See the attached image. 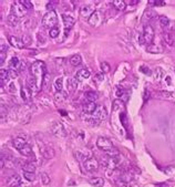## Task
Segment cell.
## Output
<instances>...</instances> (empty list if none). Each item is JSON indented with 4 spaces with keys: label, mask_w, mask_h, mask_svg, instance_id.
<instances>
[{
    "label": "cell",
    "mask_w": 175,
    "mask_h": 187,
    "mask_svg": "<svg viewBox=\"0 0 175 187\" xmlns=\"http://www.w3.org/2000/svg\"><path fill=\"white\" fill-rule=\"evenodd\" d=\"M101 70H102L103 73H108V72H110V70H111L110 64H109L108 62H102V63H101Z\"/></svg>",
    "instance_id": "60d3db41"
},
{
    "label": "cell",
    "mask_w": 175,
    "mask_h": 187,
    "mask_svg": "<svg viewBox=\"0 0 175 187\" xmlns=\"http://www.w3.org/2000/svg\"><path fill=\"white\" fill-rule=\"evenodd\" d=\"M74 78L79 82L84 81V80H86V79L90 78V71L86 70V69H81V70H79L77 73H75Z\"/></svg>",
    "instance_id": "5bb4252c"
},
{
    "label": "cell",
    "mask_w": 175,
    "mask_h": 187,
    "mask_svg": "<svg viewBox=\"0 0 175 187\" xmlns=\"http://www.w3.org/2000/svg\"><path fill=\"white\" fill-rule=\"evenodd\" d=\"M7 23L10 25V27H16V25H18V18L11 13V15H9L7 17Z\"/></svg>",
    "instance_id": "f546056e"
},
{
    "label": "cell",
    "mask_w": 175,
    "mask_h": 187,
    "mask_svg": "<svg viewBox=\"0 0 175 187\" xmlns=\"http://www.w3.org/2000/svg\"><path fill=\"white\" fill-rule=\"evenodd\" d=\"M27 85H28V89H29L30 91L38 92L40 90V88L38 85V82H37V80H35L32 76H29L27 78Z\"/></svg>",
    "instance_id": "7c38bea8"
},
{
    "label": "cell",
    "mask_w": 175,
    "mask_h": 187,
    "mask_svg": "<svg viewBox=\"0 0 175 187\" xmlns=\"http://www.w3.org/2000/svg\"><path fill=\"white\" fill-rule=\"evenodd\" d=\"M40 178H41V183L43 184V185H49L51 182V179H50V176L47 174L45 172L43 173H41L40 174Z\"/></svg>",
    "instance_id": "836d02e7"
},
{
    "label": "cell",
    "mask_w": 175,
    "mask_h": 187,
    "mask_svg": "<svg viewBox=\"0 0 175 187\" xmlns=\"http://www.w3.org/2000/svg\"><path fill=\"white\" fill-rule=\"evenodd\" d=\"M163 38H164L165 42L169 44V46H172V43H173V35L171 33V32H166L163 35Z\"/></svg>",
    "instance_id": "d590c367"
},
{
    "label": "cell",
    "mask_w": 175,
    "mask_h": 187,
    "mask_svg": "<svg viewBox=\"0 0 175 187\" xmlns=\"http://www.w3.org/2000/svg\"><path fill=\"white\" fill-rule=\"evenodd\" d=\"M57 4H58L57 1H50V2H48V4H47V9L49 11H53V8L55 7V5H57Z\"/></svg>",
    "instance_id": "c3c4849f"
},
{
    "label": "cell",
    "mask_w": 175,
    "mask_h": 187,
    "mask_svg": "<svg viewBox=\"0 0 175 187\" xmlns=\"http://www.w3.org/2000/svg\"><path fill=\"white\" fill-rule=\"evenodd\" d=\"M141 71H142L143 73H145V74H147V76H151V74H152L151 70L149 68H146V66H142V68H141Z\"/></svg>",
    "instance_id": "f907efd6"
},
{
    "label": "cell",
    "mask_w": 175,
    "mask_h": 187,
    "mask_svg": "<svg viewBox=\"0 0 175 187\" xmlns=\"http://www.w3.org/2000/svg\"><path fill=\"white\" fill-rule=\"evenodd\" d=\"M90 184L94 187H103L104 185V179L101 177H94L90 181Z\"/></svg>",
    "instance_id": "d4e9b609"
},
{
    "label": "cell",
    "mask_w": 175,
    "mask_h": 187,
    "mask_svg": "<svg viewBox=\"0 0 175 187\" xmlns=\"http://www.w3.org/2000/svg\"><path fill=\"white\" fill-rule=\"evenodd\" d=\"M57 20H58L57 12H55V10L48 11V12L43 16V18H42V25H43V27H45V28L52 29V28H55Z\"/></svg>",
    "instance_id": "7a4b0ae2"
},
{
    "label": "cell",
    "mask_w": 175,
    "mask_h": 187,
    "mask_svg": "<svg viewBox=\"0 0 175 187\" xmlns=\"http://www.w3.org/2000/svg\"><path fill=\"white\" fill-rule=\"evenodd\" d=\"M23 172H29V173H35V164L32 162H27L26 165L22 167Z\"/></svg>",
    "instance_id": "484cf974"
},
{
    "label": "cell",
    "mask_w": 175,
    "mask_h": 187,
    "mask_svg": "<svg viewBox=\"0 0 175 187\" xmlns=\"http://www.w3.org/2000/svg\"><path fill=\"white\" fill-rule=\"evenodd\" d=\"M96 107H98V105L95 102H86L83 104V112L86 114H93L96 110Z\"/></svg>",
    "instance_id": "e0dca14e"
},
{
    "label": "cell",
    "mask_w": 175,
    "mask_h": 187,
    "mask_svg": "<svg viewBox=\"0 0 175 187\" xmlns=\"http://www.w3.org/2000/svg\"><path fill=\"white\" fill-rule=\"evenodd\" d=\"M146 51H147V52H150V53H160V52H162V50H161L160 48H159L157 46H154V44H150V46H147Z\"/></svg>",
    "instance_id": "e575fe53"
},
{
    "label": "cell",
    "mask_w": 175,
    "mask_h": 187,
    "mask_svg": "<svg viewBox=\"0 0 175 187\" xmlns=\"http://www.w3.org/2000/svg\"><path fill=\"white\" fill-rule=\"evenodd\" d=\"M62 20H63V25L65 27V30H70L71 28L74 25L75 20L72 16L64 13V15H62Z\"/></svg>",
    "instance_id": "4fadbf2b"
},
{
    "label": "cell",
    "mask_w": 175,
    "mask_h": 187,
    "mask_svg": "<svg viewBox=\"0 0 175 187\" xmlns=\"http://www.w3.org/2000/svg\"><path fill=\"white\" fill-rule=\"evenodd\" d=\"M155 17H157V13L155 12L153 9H147V10L144 11V15H143V20H147L150 21L151 19H153Z\"/></svg>",
    "instance_id": "603a6c76"
},
{
    "label": "cell",
    "mask_w": 175,
    "mask_h": 187,
    "mask_svg": "<svg viewBox=\"0 0 175 187\" xmlns=\"http://www.w3.org/2000/svg\"><path fill=\"white\" fill-rule=\"evenodd\" d=\"M18 70L21 71V72L26 71V62L25 61H21V63H20V66H19V68H18Z\"/></svg>",
    "instance_id": "11a10c76"
},
{
    "label": "cell",
    "mask_w": 175,
    "mask_h": 187,
    "mask_svg": "<svg viewBox=\"0 0 175 187\" xmlns=\"http://www.w3.org/2000/svg\"><path fill=\"white\" fill-rule=\"evenodd\" d=\"M5 159H4V157H1V162H0V167H1V168H4V167H5Z\"/></svg>",
    "instance_id": "6f0895ef"
},
{
    "label": "cell",
    "mask_w": 175,
    "mask_h": 187,
    "mask_svg": "<svg viewBox=\"0 0 175 187\" xmlns=\"http://www.w3.org/2000/svg\"><path fill=\"white\" fill-rule=\"evenodd\" d=\"M30 90L28 88H21V99L25 102H29L31 99V94H30Z\"/></svg>",
    "instance_id": "7402d4cb"
},
{
    "label": "cell",
    "mask_w": 175,
    "mask_h": 187,
    "mask_svg": "<svg viewBox=\"0 0 175 187\" xmlns=\"http://www.w3.org/2000/svg\"><path fill=\"white\" fill-rule=\"evenodd\" d=\"M41 154H42V156L47 158V159H51V158H53L55 155V150L50 146H43L41 148Z\"/></svg>",
    "instance_id": "9a60e30c"
},
{
    "label": "cell",
    "mask_w": 175,
    "mask_h": 187,
    "mask_svg": "<svg viewBox=\"0 0 175 187\" xmlns=\"http://www.w3.org/2000/svg\"><path fill=\"white\" fill-rule=\"evenodd\" d=\"M30 72L31 76L35 78L37 82H38V85L39 88H42V82L45 79V64L43 61H35V63H32L30 66Z\"/></svg>",
    "instance_id": "6da1fadb"
},
{
    "label": "cell",
    "mask_w": 175,
    "mask_h": 187,
    "mask_svg": "<svg viewBox=\"0 0 175 187\" xmlns=\"http://www.w3.org/2000/svg\"><path fill=\"white\" fill-rule=\"evenodd\" d=\"M99 166H100V164L94 157H90L84 162V167L88 172H95V171H98Z\"/></svg>",
    "instance_id": "ba28073f"
},
{
    "label": "cell",
    "mask_w": 175,
    "mask_h": 187,
    "mask_svg": "<svg viewBox=\"0 0 175 187\" xmlns=\"http://www.w3.org/2000/svg\"><path fill=\"white\" fill-rule=\"evenodd\" d=\"M23 177H25L28 182H35V173L25 172L23 173Z\"/></svg>",
    "instance_id": "74e56055"
},
{
    "label": "cell",
    "mask_w": 175,
    "mask_h": 187,
    "mask_svg": "<svg viewBox=\"0 0 175 187\" xmlns=\"http://www.w3.org/2000/svg\"><path fill=\"white\" fill-rule=\"evenodd\" d=\"M11 11H12V15L16 16L17 18H21V17H25V16L28 13L29 10L21 4L20 1H16L15 4L12 5Z\"/></svg>",
    "instance_id": "277c9868"
},
{
    "label": "cell",
    "mask_w": 175,
    "mask_h": 187,
    "mask_svg": "<svg viewBox=\"0 0 175 187\" xmlns=\"http://www.w3.org/2000/svg\"><path fill=\"white\" fill-rule=\"evenodd\" d=\"M27 142H28V138L26 135H18L16 138H13L12 143H13V146L16 147V150L19 151L27 144Z\"/></svg>",
    "instance_id": "8fae6325"
},
{
    "label": "cell",
    "mask_w": 175,
    "mask_h": 187,
    "mask_svg": "<svg viewBox=\"0 0 175 187\" xmlns=\"http://www.w3.org/2000/svg\"><path fill=\"white\" fill-rule=\"evenodd\" d=\"M120 119H121V122H122V124H123V125L126 127V125H128V124H126V121H128V120H126V115H125V113H122V114H121Z\"/></svg>",
    "instance_id": "681fc988"
},
{
    "label": "cell",
    "mask_w": 175,
    "mask_h": 187,
    "mask_svg": "<svg viewBox=\"0 0 175 187\" xmlns=\"http://www.w3.org/2000/svg\"><path fill=\"white\" fill-rule=\"evenodd\" d=\"M78 80L75 78H71L68 80V90L70 92H74L78 88Z\"/></svg>",
    "instance_id": "cb8c5ba5"
},
{
    "label": "cell",
    "mask_w": 175,
    "mask_h": 187,
    "mask_svg": "<svg viewBox=\"0 0 175 187\" xmlns=\"http://www.w3.org/2000/svg\"><path fill=\"white\" fill-rule=\"evenodd\" d=\"M85 100L88 102H95L98 100V94L93 91H90V92H86L85 93Z\"/></svg>",
    "instance_id": "83f0119b"
},
{
    "label": "cell",
    "mask_w": 175,
    "mask_h": 187,
    "mask_svg": "<svg viewBox=\"0 0 175 187\" xmlns=\"http://www.w3.org/2000/svg\"><path fill=\"white\" fill-rule=\"evenodd\" d=\"M67 99H68V92L65 91L57 92L55 94V101L57 103H63Z\"/></svg>",
    "instance_id": "d6986e66"
},
{
    "label": "cell",
    "mask_w": 175,
    "mask_h": 187,
    "mask_svg": "<svg viewBox=\"0 0 175 187\" xmlns=\"http://www.w3.org/2000/svg\"><path fill=\"white\" fill-rule=\"evenodd\" d=\"M106 155L109 157H116L120 155V151L118 150V148H115V147H113L112 150H110V151H108V152L105 153Z\"/></svg>",
    "instance_id": "8d00e7d4"
},
{
    "label": "cell",
    "mask_w": 175,
    "mask_h": 187,
    "mask_svg": "<svg viewBox=\"0 0 175 187\" xmlns=\"http://www.w3.org/2000/svg\"><path fill=\"white\" fill-rule=\"evenodd\" d=\"M103 80H104V76H103L102 73H99V74H96V76H95V81L101 82V81H103Z\"/></svg>",
    "instance_id": "db71d44e"
},
{
    "label": "cell",
    "mask_w": 175,
    "mask_h": 187,
    "mask_svg": "<svg viewBox=\"0 0 175 187\" xmlns=\"http://www.w3.org/2000/svg\"><path fill=\"white\" fill-rule=\"evenodd\" d=\"M95 9H94V6H92V5H84V6H82L81 7V9H80V15L83 17V18H90L91 16L93 15L95 12Z\"/></svg>",
    "instance_id": "9c48e42d"
},
{
    "label": "cell",
    "mask_w": 175,
    "mask_h": 187,
    "mask_svg": "<svg viewBox=\"0 0 175 187\" xmlns=\"http://www.w3.org/2000/svg\"><path fill=\"white\" fill-rule=\"evenodd\" d=\"M9 42H10L11 46L17 48V49H22V48L25 47V43H23L22 39L18 38V37H15V35L9 37Z\"/></svg>",
    "instance_id": "2e32d148"
},
{
    "label": "cell",
    "mask_w": 175,
    "mask_h": 187,
    "mask_svg": "<svg viewBox=\"0 0 175 187\" xmlns=\"http://www.w3.org/2000/svg\"><path fill=\"white\" fill-rule=\"evenodd\" d=\"M112 109H113V111H119L121 109L123 110L124 109V104H123V101L122 100H119V99H116L113 101V105H112Z\"/></svg>",
    "instance_id": "4316f807"
},
{
    "label": "cell",
    "mask_w": 175,
    "mask_h": 187,
    "mask_svg": "<svg viewBox=\"0 0 175 187\" xmlns=\"http://www.w3.org/2000/svg\"><path fill=\"white\" fill-rule=\"evenodd\" d=\"M106 116H108V112H106V109H105L104 106H102V105H98L96 110H95L94 113L92 114V117H93V119H95L96 121H99V122L105 120V119H106Z\"/></svg>",
    "instance_id": "52a82bcc"
},
{
    "label": "cell",
    "mask_w": 175,
    "mask_h": 187,
    "mask_svg": "<svg viewBox=\"0 0 175 187\" xmlns=\"http://www.w3.org/2000/svg\"><path fill=\"white\" fill-rule=\"evenodd\" d=\"M163 76H164V71H163L162 68L157 66V68L154 70V79L156 81H160Z\"/></svg>",
    "instance_id": "4dcf8cb0"
},
{
    "label": "cell",
    "mask_w": 175,
    "mask_h": 187,
    "mask_svg": "<svg viewBox=\"0 0 175 187\" xmlns=\"http://www.w3.org/2000/svg\"><path fill=\"white\" fill-rule=\"evenodd\" d=\"M50 132L57 137H65L67 136V131L64 126L61 122L55 121L51 123L50 125Z\"/></svg>",
    "instance_id": "3957f363"
},
{
    "label": "cell",
    "mask_w": 175,
    "mask_h": 187,
    "mask_svg": "<svg viewBox=\"0 0 175 187\" xmlns=\"http://www.w3.org/2000/svg\"><path fill=\"white\" fill-rule=\"evenodd\" d=\"M159 19H160V23L163 25V27H165V28H167V27H169L171 21L167 17H165V16H160V18H159Z\"/></svg>",
    "instance_id": "f35d334b"
},
{
    "label": "cell",
    "mask_w": 175,
    "mask_h": 187,
    "mask_svg": "<svg viewBox=\"0 0 175 187\" xmlns=\"http://www.w3.org/2000/svg\"><path fill=\"white\" fill-rule=\"evenodd\" d=\"M81 62H82V59H81V56H79V54H74V56H71L70 63H71V64H72L73 66H80Z\"/></svg>",
    "instance_id": "f1b7e54d"
},
{
    "label": "cell",
    "mask_w": 175,
    "mask_h": 187,
    "mask_svg": "<svg viewBox=\"0 0 175 187\" xmlns=\"http://www.w3.org/2000/svg\"><path fill=\"white\" fill-rule=\"evenodd\" d=\"M19 153H20L21 155L27 156V157H30L31 155H33V152H32V147H31L29 144H26L25 146L22 147L21 150H19Z\"/></svg>",
    "instance_id": "ffe728a7"
},
{
    "label": "cell",
    "mask_w": 175,
    "mask_h": 187,
    "mask_svg": "<svg viewBox=\"0 0 175 187\" xmlns=\"http://www.w3.org/2000/svg\"><path fill=\"white\" fill-rule=\"evenodd\" d=\"M21 61L19 60V58L18 56H13L12 59L10 60V62H9V66H10V68H15V69H18L19 68V66H20Z\"/></svg>",
    "instance_id": "d6a6232c"
},
{
    "label": "cell",
    "mask_w": 175,
    "mask_h": 187,
    "mask_svg": "<svg viewBox=\"0 0 175 187\" xmlns=\"http://www.w3.org/2000/svg\"><path fill=\"white\" fill-rule=\"evenodd\" d=\"M102 19H103V18H102L101 12L95 11L94 13L88 19V22H89V25H92V27H99V25H101V22H102Z\"/></svg>",
    "instance_id": "30bf717a"
},
{
    "label": "cell",
    "mask_w": 175,
    "mask_h": 187,
    "mask_svg": "<svg viewBox=\"0 0 175 187\" xmlns=\"http://www.w3.org/2000/svg\"><path fill=\"white\" fill-rule=\"evenodd\" d=\"M19 187H29V185H26V184H23V183H21Z\"/></svg>",
    "instance_id": "94428289"
},
{
    "label": "cell",
    "mask_w": 175,
    "mask_h": 187,
    "mask_svg": "<svg viewBox=\"0 0 175 187\" xmlns=\"http://www.w3.org/2000/svg\"><path fill=\"white\" fill-rule=\"evenodd\" d=\"M75 154V157L78 158V159H80V161H82V162L84 163L88 158H86V156H84V154H82L81 152H79V151H77V152L74 153Z\"/></svg>",
    "instance_id": "f6af8a7d"
},
{
    "label": "cell",
    "mask_w": 175,
    "mask_h": 187,
    "mask_svg": "<svg viewBox=\"0 0 175 187\" xmlns=\"http://www.w3.org/2000/svg\"><path fill=\"white\" fill-rule=\"evenodd\" d=\"M20 2L25 6L28 10H30L31 8H32V4H31V1H29V0H20Z\"/></svg>",
    "instance_id": "7dc6e473"
},
{
    "label": "cell",
    "mask_w": 175,
    "mask_h": 187,
    "mask_svg": "<svg viewBox=\"0 0 175 187\" xmlns=\"http://www.w3.org/2000/svg\"><path fill=\"white\" fill-rule=\"evenodd\" d=\"M149 5L162 7V6H165V1H162V0H150V1H149Z\"/></svg>",
    "instance_id": "b9f144b4"
},
{
    "label": "cell",
    "mask_w": 175,
    "mask_h": 187,
    "mask_svg": "<svg viewBox=\"0 0 175 187\" xmlns=\"http://www.w3.org/2000/svg\"><path fill=\"white\" fill-rule=\"evenodd\" d=\"M153 39H154V29L150 25H145L144 30H143V42L150 46V44H152Z\"/></svg>",
    "instance_id": "8992f818"
},
{
    "label": "cell",
    "mask_w": 175,
    "mask_h": 187,
    "mask_svg": "<svg viewBox=\"0 0 175 187\" xmlns=\"http://www.w3.org/2000/svg\"><path fill=\"white\" fill-rule=\"evenodd\" d=\"M21 184V178L19 175H12L8 179V186L9 187H19Z\"/></svg>",
    "instance_id": "ac0fdd59"
},
{
    "label": "cell",
    "mask_w": 175,
    "mask_h": 187,
    "mask_svg": "<svg viewBox=\"0 0 175 187\" xmlns=\"http://www.w3.org/2000/svg\"><path fill=\"white\" fill-rule=\"evenodd\" d=\"M8 74H9L10 79H17L18 78V72L15 69H10V70L8 71Z\"/></svg>",
    "instance_id": "bcb514c9"
},
{
    "label": "cell",
    "mask_w": 175,
    "mask_h": 187,
    "mask_svg": "<svg viewBox=\"0 0 175 187\" xmlns=\"http://www.w3.org/2000/svg\"><path fill=\"white\" fill-rule=\"evenodd\" d=\"M128 4H130V5H137L139 1L137 0H132V1H128Z\"/></svg>",
    "instance_id": "680465c9"
},
{
    "label": "cell",
    "mask_w": 175,
    "mask_h": 187,
    "mask_svg": "<svg viewBox=\"0 0 175 187\" xmlns=\"http://www.w3.org/2000/svg\"><path fill=\"white\" fill-rule=\"evenodd\" d=\"M55 90H57V92L62 91V89H63V79H62V78H58V79H55Z\"/></svg>",
    "instance_id": "1f68e13d"
},
{
    "label": "cell",
    "mask_w": 175,
    "mask_h": 187,
    "mask_svg": "<svg viewBox=\"0 0 175 187\" xmlns=\"http://www.w3.org/2000/svg\"><path fill=\"white\" fill-rule=\"evenodd\" d=\"M8 89H9V92H10V93H15L16 90H17V89H16L15 83H10V84L8 85Z\"/></svg>",
    "instance_id": "f5cc1de1"
},
{
    "label": "cell",
    "mask_w": 175,
    "mask_h": 187,
    "mask_svg": "<svg viewBox=\"0 0 175 187\" xmlns=\"http://www.w3.org/2000/svg\"><path fill=\"white\" fill-rule=\"evenodd\" d=\"M6 54H7V52H0V64H1V66H2L4 62H5Z\"/></svg>",
    "instance_id": "816d5d0a"
},
{
    "label": "cell",
    "mask_w": 175,
    "mask_h": 187,
    "mask_svg": "<svg viewBox=\"0 0 175 187\" xmlns=\"http://www.w3.org/2000/svg\"><path fill=\"white\" fill-rule=\"evenodd\" d=\"M59 33H60V30H59V28H52V29H50V31H49V35H50V38H52V39H55L58 35H59Z\"/></svg>",
    "instance_id": "ab89813d"
},
{
    "label": "cell",
    "mask_w": 175,
    "mask_h": 187,
    "mask_svg": "<svg viewBox=\"0 0 175 187\" xmlns=\"http://www.w3.org/2000/svg\"><path fill=\"white\" fill-rule=\"evenodd\" d=\"M7 50H8V47L5 46V44H1V50H0V52H7Z\"/></svg>",
    "instance_id": "9f6ffc18"
},
{
    "label": "cell",
    "mask_w": 175,
    "mask_h": 187,
    "mask_svg": "<svg viewBox=\"0 0 175 187\" xmlns=\"http://www.w3.org/2000/svg\"><path fill=\"white\" fill-rule=\"evenodd\" d=\"M96 146L105 153L108 152V151H110V150H112V148L114 147L113 146V143H112L109 138L103 137V136L99 137V138L96 140Z\"/></svg>",
    "instance_id": "5b68a950"
},
{
    "label": "cell",
    "mask_w": 175,
    "mask_h": 187,
    "mask_svg": "<svg viewBox=\"0 0 175 187\" xmlns=\"http://www.w3.org/2000/svg\"><path fill=\"white\" fill-rule=\"evenodd\" d=\"M155 186L156 187H167V184H165V183H163V184H156Z\"/></svg>",
    "instance_id": "91938a15"
},
{
    "label": "cell",
    "mask_w": 175,
    "mask_h": 187,
    "mask_svg": "<svg viewBox=\"0 0 175 187\" xmlns=\"http://www.w3.org/2000/svg\"><path fill=\"white\" fill-rule=\"evenodd\" d=\"M0 79H1V81H7L8 80V78H9V74H8V71L4 70V69H1L0 71Z\"/></svg>",
    "instance_id": "ee69618b"
},
{
    "label": "cell",
    "mask_w": 175,
    "mask_h": 187,
    "mask_svg": "<svg viewBox=\"0 0 175 187\" xmlns=\"http://www.w3.org/2000/svg\"><path fill=\"white\" fill-rule=\"evenodd\" d=\"M21 39H22L23 43H25V47H28V46H30V44H31V41H32V39H31L30 35H23V37H22Z\"/></svg>",
    "instance_id": "7bdbcfd3"
},
{
    "label": "cell",
    "mask_w": 175,
    "mask_h": 187,
    "mask_svg": "<svg viewBox=\"0 0 175 187\" xmlns=\"http://www.w3.org/2000/svg\"><path fill=\"white\" fill-rule=\"evenodd\" d=\"M112 5H113V7L116 10L119 11L124 10L125 8H126V2L123 1V0H114V1H112Z\"/></svg>",
    "instance_id": "44dd1931"
}]
</instances>
